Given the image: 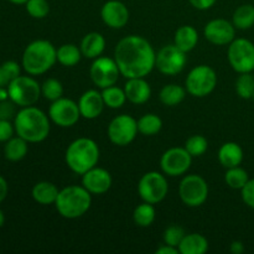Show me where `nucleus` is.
<instances>
[{
  "label": "nucleus",
  "mask_w": 254,
  "mask_h": 254,
  "mask_svg": "<svg viewBox=\"0 0 254 254\" xmlns=\"http://www.w3.org/2000/svg\"><path fill=\"white\" fill-rule=\"evenodd\" d=\"M116 60L122 76L126 78L145 77L155 67L156 54L150 42L138 35H130L117 44Z\"/></svg>",
  "instance_id": "nucleus-1"
},
{
  "label": "nucleus",
  "mask_w": 254,
  "mask_h": 254,
  "mask_svg": "<svg viewBox=\"0 0 254 254\" xmlns=\"http://www.w3.org/2000/svg\"><path fill=\"white\" fill-rule=\"evenodd\" d=\"M15 131L27 143L44 141L50 134L49 117L36 107H22L14 118Z\"/></svg>",
  "instance_id": "nucleus-2"
},
{
  "label": "nucleus",
  "mask_w": 254,
  "mask_h": 254,
  "mask_svg": "<svg viewBox=\"0 0 254 254\" xmlns=\"http://www.w3.org/2000/svg\"><path fill=\"white\" fill-rule=\"evenodd\" d=\"M57 61V50L47 40H35L30 42L22 55V67L32 76L49 71Z\"/></svg>",
  "instance_id": "nucleus-3"
},
{
  "label": "nucleus",
  "mask_w": 254,
  "mask_h": 254,
  "mask_svg": "<svg viewBox=\"0 0 254 254\" xmlns=\"http://www.w3.org/2000/svg\"><path fill=\"white\" fill-rule=\"evenodd\" d=\"M66 164L74 174L83 175L98 164L99 148L89 138H78L72 141L66 150Z\"/></svg>",
  "instance_id": "nucleus-4"
},
{
  "label": "nucleus",
  "mask_w": 254,
  "mask_h": 254,
  "mask_svg": "<svg viewBox=\"0 0 254 254\" xmlns=\"http://www.w3.org/2000/svg\"><path fill=\"white\" fill-rule=\"evenodd\" d=\"M91 203V192L86 188L72 185L60 190L55 206L62 217L74 220L83 216L89 210Z\"/></svg>",
  "instance_id": "nucleus-5"
},
{
  "label": "nucleus",
  "mask_w": 254,
  "mask_h": 254,
  "mask_svg": "<svg viewBox=\"0 0 254 254\" xmlns=\"http://www.w3.org/2000/svg\"><path fill=\"white\" fill-rule=\"evenodd\" d=\"M9 98L19 107H29L36 103L41 96V86L32 77L19 76L7 86Z\"/></svg>",
  "instance_id": "nucleus-6"
},
{
  "label": "nucleus",
  "mask_w": 254,
  "mask_h": 254,
  "mask_svg": "<svg viewBox=\"0 0 254 254\" xmlns=\"http://www.w3.org/2000/svg\"><path fill=\"white\" fill-rule=\"evenodd\" d=\"M217 74L212 67L200 64L190 71L186 78V89L193 97H206L215 89Z\"/></svg>",
  "instance_id": "nucleus-7"
},
{
  "label": "nucleus",
  "mask_w": 254,
  "mask_h": 254,
  "mask_svg": "<svg viewBox=\"0 0 254 254\" xmlns=\"http://www.w3.org/2000/svg\"><path fill=\"white\" fill-rule=\"evenodd\" d=\"M169 191L168 180L163 174L158 171H149L144 174L138 184V193L144 202H161L166 197Z\"/></svg>",
  "instance_id": "nucleus-8"
},
{
  "label": "nucleus",
  "mask_w": 254,
  "mask_h": 254,
  "mask_svg": "<svg viewBox=\"0 0 254 254\" xmlns=\"http://www.w3.org/2000/svg\"><path fill=\"white\" fill-rule=\"evenodd\" d=\"M228 61L238 73L254 71V44L247 39H235L228 46Z\"/></svg>",
  "instance_id": "nucleus-9"
},
{
  "label": "nucleus",
  "mask_w": 254,
  "mask_h": 254,
  "mask_svg": "<svg viewBox=\"0 0 254 254\" xmlns=\"http://www.w3.org/2000/svg\"><path fill=\"white\" fill-rule=\"evenodd\" d=\"M181 201L189 207L203 205L208 196V185L200 175H188L181 180L179 186Z\"/></svg>",
  "instance_id": "nucleus-10"
},
{
  "label": "nucleus",
  "mask_w": 254,
  "mask_h": 254,
  "mask_svg": "<svg viewBox=\"0 0 254 254\" xmlns=\"http://www.w3.org/2000/svg\"><path fill=\"white\" fill-rule=\"evenodd\" d=\"M138 122L128 114L116 117L108 126V138L118 146H126L135 139L138 134Z\"/></svg>",
  "instance_id": "nucleus-11"
},
{
  "label": "nucleus",
  "mask_w": 254,
  "mask_h": 254,
  "mask_svg": "<svg viewBox=\"0 0 254 254\" xmlns=\"http://www.w3.org/2000/svg\"><path fill=\"white\" fill-rule=\"evenodd\" d=\"M186 61V52L181 51L175 45H166L156 55L155 67L161 73L174 76L185 68Z\"/></svg>",
  "instance_id": "nucleus-12"
},
{
  "label": "nucleus",
  "mask_w": 254,
  "mask_h": 254,
  "mask_svg": "<svg viewBox=\"0 0 254 254\" xmlns=\"http://www.w3.org/2000/svg\"><path fill=\"white\" fill-rule=\"evenodd\" d=\"M89 74H91L92 82L97 87L103 89L117 83L121 71H119L116 60L99 56L94 59L89 69Z\"/></svg>",
  "instance_id": "nucleus-13"
},
{
  "label": "nucleus",
  "mask_w": 254,
  "mask_h": 254,
  "mask_svg": "<svg viewBox=\"0 0 254 254\" xmlns=\"http://www.w3.org/2000/svg\"><path fill=\"white\" fill-rule=\"evenodd\" d=\"M49 117L56 126L68 128L74 126L81 117L78 103L68 98H59L52 102L49 109Z\"/></svg>",
  "instance_id": "nucleus-14"
},
{
  "label": "nucleus",
  "mask_w": 254,
  "mask_h": 254,
  "mask_svg": "<svg viewBox=\"0 0 254 254\" xmlns=\"http://www.w3.org/2000/svg\"><path fill=\"white\" fill-rule=\"evenodd\" d=\"M192 156L185 148H171L163 154L160 160L161 170L168 176L184 175L190 169Z\"/></svg>",
  "instance_id": "nucleus-15"
},
{
  "label": "nucleus",
  "mask_w": 254,
  "mask_h": 254,
  "mask_svg": "<svg viewBox=\"0 0 254 254\" xmlns=\"http://www.w3.org/2000/svg\"><path fill=\"white\" fill-rule=\"evenodd\" d=\"M203 35L211 44L223 46V45H230L235 40L236 27L227 20L215 19L206 24Z\"/></svg>",
  "instance_id": "nucleus-16"
},
{
  "label": "nucleus",
  "mask_w": 254,
  "mask_h": 254,
  "mask_svg": "<svg viewBox=\"0 0 254 254\" xmlns=\"http://www.w3.org/2000/svg\"><path fill=\"white\" fill-rule=\"evenodd\" d=\"M101 16L104 24L112 29H122L129 21V10L119 0H109L102 6Z\"/></svg>",
  "instance_id": "nucleus-17"
},
{
  "label": "nucleus",
  "mask_w": 254,
  "mask_h": 254,
  "mask_svg": "<svg viewBox=\"0 0 254 254\" xmlns=\"http://www.w3.org/2000/svg\"><path fill=\"white\" fill-rule=\"evenodd\" d=\"M82 186L93 195H102L111 189L112 176L106 169L94 166L82 175Z\"/></svg>",
  "instance_id": "nucleus-18"
},
{
  "label": "nucleus",
  "mask_w": 254,
  "mask_h": 254,
  "mask_svg": "<svg viewBox=\"0 0 254 254\" xmlns=\"http://www.w3.org/2000/svg\"><path fill=\"white\" fill-rule=\"evenodd\" d=\"M104 101L102 93L96 89H88L81 96L78 101V108L81 117L86 119H96L102 114L104 108Z\"/></svg>",
  "instance_id": "nucleus-19"
},
{
  "label": "nucleus",
  "mask_w": 254,
  "mask_h": 254,
  "mask_svg": "<svg viewBox=\"0 0 254 254\" xmlns=\"http://www.w3.org/2000/svg\"><path fill=\"white\" fill-rule=\"evenodd\" d=\"M127 99L133 104H144L149 101L151 96L150 84L144 79V77L139 78H128L124 84Z\"/></svg>",
  "instance_id": "nucleus-20"
},
{
  "label": "nucleus",
  "mask_w": 254,
  "mask_h": 254,
  "mask_svg": "<svg viewBox=\"0 0 254 254\" xmlns=\"http://www.w3.org/2000/svg\"><path fill=\"white\" fill-rule=\"evenodd\" d=\"M79 49H81L82 56L94 60L103 54L106 49V39L99 32H89L82 39Z\"/></svg>",
  "instance_id": "nucleus-21"
},
{
  "label": "nucleus",
  "mask_w": 254,
  "mask_h": 254,
  "mask_svg": "<svg viewBox=\"0 0 254 254\" xmlns=\"http://www.w3.org/2000/svg\"><path fill=\"white\" fill-rule=\"evenodd\" d=\"M218 160L226 169L240 166L243 160V150L240 144L233 141L223 144L218 150Z\"/></svg>",
  "instance_id": "nucleus-22"
},
{
  "label": "nucleus",
  "mask_w": 254,
  "mask_h": 254,
  "mask_svg": "<svg viewBox=\"0 0 254 254\" xmlns=\"http://www.w3.org/2000/svg\"><path fill=\"white\" fill-rule=\"evenodd\" d=\"M198 42V34L197 30L191 25H184L179 27L175 32L174 37V45L178 46L181 51L190 52L196 47Z\"/></svg>",
  "instance_id": "nucleus-23"
},
{
  "label": "nucleus",
  "mask_w": 254,
  "mask_h": 254,
  "mask_svg": "<svg viewBox=\"0 0 254 254\" xmlns=\"http://www.w3.org/2000/svg\"><path fill=\"white\" fill-rule=\"evenodd\" d=\"M208 250V241L198 233L185 235L184 240L179 246V252L181 254H203Z\"/></svg>",
  "instance_id": "nucleus-24"
},
{
  "label": "nucleus",
  "mask_w": 254,
  "mask_h": 254,
  "mask_svg": "<svg viewBox=\"0 0 254 254\" xmlns=\"http://www.w3.org/2000/svg\"><path fill=\"white\" fill-rule=\"evenodd\" d=\"M60 190L49 181H41L37 183L32 188V197L40 205H51L56 202V198L59 196Z\"/></svg>",
  "instance_id": "nucleus-25"
},
{
  "label": "nucleus",
  "mask_w": 254,
  "mask_h": 254,
  "mask_svg": "<svg viewBox=\"0 0 254 254\" xmlns=\"http://www.w3.org/2000/svg\"><path fill=\"white\" fill-rule=\"evenodd\" d=\"M232 24L238 30H248L254 25V5L243 4L235 10Z\"/></svg>",
  "instance_id": "nucleus-26"
},
{
  "label": "nucleus",
  "mask_w": 254,
  "mask_h": 254,
  "mask_svg": "<svg viewBox=\"0 0 254 254\" xmlns=\"http://www.w3.org/2000/svg\"><path fill=\"white\" fill-rule=\"evenodd\" d=\"M27 154V141L17 135L6 141L4 146V155L9 161H20Z\"/></svg>",
  "instance_id": "nucleus-27"
},
{
  "label": "nucleus",
  "mask_w": 254,
  "mask_h": 254,
  "mask_svg": "<svg viewBox=\"0 0 254 254\" xmlns=\"http://www.w3.org/2000/svg\"><path fill=\"white\" fill-rule=\"evenodd\" d=\"M186 96V91L184 87L179 86V84H166L163 87L160 91V101L161 103L165 106L174 107L180 104L184 101Z\"/></svg>",
  "instance_id": "nucleus-28"
},
{
  "label": "nucleus",
  "mask_w": 254,
  "mask_h": 254,
  "mask_svg": "<svg viewBox=\"0 0 254 254\" xmlns=\"http://www.w3.org/2000/svg\"><path fill=\"white\" fill-rule=\"evenodd\" d=\"M81 49L73 44H64L57 49V61L66 67H72L81 61Z\"/></svg>",
  "instance_id": "nucleus-29"
},
{
  "label": "nucleus",
  "mask_w": 254,
  "mask_h": 254,
  "mask_svg": "<svg viewBox=\"0 0 254 254\" xmlns=\"http://www.w3.org/2000/svg\"><path fill=\"white\" fill-rule=\"evenodd\" d=\"M161 128H163V122H161L160 117H158L156 114H144L138 121V130L143 135H155L161 130Z\"/></svg>",
  "instance_id": "nucleus-30"
},
{
  "label": "nucleus",
  "mask_w": 254,
  "mask_h": 254,
  "mask_svg": "<svg viewBox=\"0 0 254 254\" xmlns=\"http://www.w3.org/2000/svg\"><path fill=\"white\" fill-rule=\"evenodd\" d=\"M133 220L139 227H149L155 220V208L153 203L144 202L136 206L133 212Z\"/></svg>",
  "instance_id": "nucleus-31"
},
{
  "label": "nucleus",
  "mask_w": 254,
  "mask_h": 254,
  "mask_svg": "<svg viewBox=\"0 0 254 254\" xmlns=\"http://www.w3.org/2000/svg\"><path fill=\"white\" fill-rule=\"evenodd\" d=\"M102 96H103L104 104L112 109L121 108V107L124 106V103H126L127 101V96L124 89L116 87V84L111 87H107V88H103Z\"/></svg>",
  "instance_id": "nucleus-32"
},
{
  "label": "nucleus",
  "mask_w": 254,
  "mask_h": 254,
  "mask_svg": "<svg viewBox=\"0 0 254 254\" xmlns=\"http://www.w3.org/2000/svg\"><path fill=\"white\" fill-rule=\"evenodd\" d=\"M250 180V175L247 171L241 166L227 169V173L225 175V181L231 189L235 190H242L246 184Z\"/></svg>",
  "instance_id": "nucleus-33"
},
{
  "label": "nucleus",
  "mask_w": 254,
  "mask_h": 254,
  "mask_svg": "<svg viewBox=\"0 0 254 254\" xmlns=\"http://www.w3.org/2000/svg\"><path fill=\"white\" fill-rule=\"evenodd\" d=\"M236 92L243 99H252L254 94V77L251 73H240L236 81Z\"/></svg>",
  "instance_id": "nucleus-34"
},
{
  "label": "nucleus",
  "mask_w": 254,
  "mask_h": 254,
  "mask_svg": "<svg viewBox=\"0 0 254 254\" xmlns=\"http://www.w3.org/2000/svg\"><path fill=\"white\" fill-rule=\"evenodd\" d=\"M41 94L49 101H57L64 94V86L59 79L49 78L42 83Z\"/></svg>",
  "instance_id": "nucleus-35"
},
{
  "label": "nucleus",
  "mask_w": 254,
  "mask_h": 254,
  "mask_svg": "<svg viewBox=\"0 0 254 254\" xmlns=\"http://www.w3.org/2000/svg\"><path fill=\"white\" fill-rule=\"evenodd\" d=\"M20 76V66L15 61H6L0 66V87H7L10 82Z\"/></svg>",
  "instance_id": "nucleus-36"
},
{
  "label": "nucleus",
  "mask_w": 254,
  "mask_h": 254,
  "mask_svg": "<svg viewBox=\"0 0 254 254\" xmlns=\"http://www.w3.org/2000/svg\"><path fill=\"white\" fill-rule=\"evenodd\" d=\"M208 148L207 139L203 135H192L186 140L185 149L191 154V156H201L206 153Z\"/></svg>",
  "instance_id": "nucleus-37"
},
{
  "label": "nucleus",
  "mask_w": 254,
  "mask_h": 254,
  "mask_svg": "<svg viewBox=\"0 0 254 254\" xmlns=\"http://www.w3.org/2000/svg\"><path fill=\"white\" fill-rule=\"evenodd\" d=\"M26 11L34 19H44L50 12V4L47 0H27Z\"/></svg>",
  "instance_id": "nucleus-38"
},
{
  "label": "nucleus",
  "mask_w": 254,
  "mask_h": 254,
  "mask_svg": "<svg viewBox=\"0 0 254 254\" xmlns=\"http://www.w3.org/2000/svg\"><path fill=\"white\" fill-rule=\"evenodd\" d=\"M185 235V231H184V228L180 227V226H169V227L164 231V243L179 248V246H180L181 241L184 240Z\"/></svg>",
  "instance_id": "nucleus-39"
},
{
  "label": "nucleus",
  "mask_w": 254,
  "mask_h": 254,
  "mask_svg": "<svg viewBox=\"0 0 254 254\" xmlns=\"http://www.w3.org/2000/svg\"><path fill=\"white\" fill-rule=\"evenodd\" d=\"M241 196L242 200L248 207L254 210V179H250L248 183L246 184L245 188L241 190Z\"/></svg>",
  "instance_id": "nucleus-40"
},
{
  "label": "nucleus",
  "mask_w": 254,
  "mask_h": 254,
  "mask_svg": "<svg viewBox=\"0 0 254 254\" xmlns=\"http://www.w3.org/2000/svg\"><path fill=\"white\" fill-rule=\"evenodd\" d=\"M15 106L16 104L11 101V99H6V101L0 102V119L4 121H10L16 116L15 113Z\"/></svg>",
  "instance_id": "nucleus-41"
},
{
  "label": "nucleus",
  "mask_w": 254,
  "mask_h": 254,
  "mask_svg": "<svg viewBox=\"0 0 254 254\" xmlns=\"http://www.w3.org/2000/svg\"><path fill=\"white\" fill-rule=\"evenodd\" d=\"M14 130L15 127L12 126L11 122L0 119V141H5V143H6L9 139L12 138Z\"/></svg>",
  "instance_id": "nucleus-42"
},
{
  "label": "nucleus",
  "mask_w": 254,
  "mask_h": 254,
  "mask_svg": "<svg viewBox=\"0 0 254 254\" xmlns=\"http://www.w3.org/2000/svg\"><path fill=\"white\" fill-rule=\"evenodd\" d=\"M217 0H190L191 5L197 10H207L215 5Z\"/></svg>",
  "instance_id": "nucleus-43"
},
{
  "label": "nucleus",
  "mask_w": 254,
  "mask_h": 254,
  "mask_svg": "<svg viewBox=\"0 0 254 254\" xmlns=\"http://www.w3.org/2000/svg\"><path fill=\"white\" fill-rule=\"evenodd\" d=\"M155 253L156 254H178L180 252H179V248L173 247V246H169L164 243L161 247H159L158 250H156Z\"/></svg>",
  "instance_id": "nucleus-44"
},
{
  "label": "nucleus",
  "mask_w": 254,
  "mask_h": 254,
  "mask_svg": "<svg viewBox=\"0 0 254 254\" xmlns=\"http://www.w3.org/2000/svg\"><path fill=\"white\" fill-rule=\"evenodd\" d=\"M230 250L233 254H242L245 252V245H243L241 241H233V242L231 243Z\"/></svg>",
  "instance_id": "nucleus-45"
},
{
  "label": "nucleus",
  "mask_w": 254,
  "mask_h": 254,
  "mask_svg": "<svg viewBox=\"0 0 254 254\" xmlns=\"http://www.w3.org/2000/svg\"><path fill=\"white\" fill-rule=\"evenodd\" d=\"M7 190H9V189H7L6 180L0 175V202H2V201L5 200V197H6L7 195Z\"/></svg>",
  "instance_id": "nucleus-46"
},
{
  "label": "nucleus",
  "mask_w": 254,
  "mask_h": 254,
  "mask_svg": "<svg viewBox=\"0 0 254 254\" xmlns=\"http://www.w3.org/2000/svg\"><path fill=\"white\" fill-rule=\"evenodd\" d=\"M6 99H10L9 91H7V88H5V87H0V102L6 101Z\"/></svg>",
  "instance_id": "nucleus-47"
},
{
  "label": "nucleus",
  "mask_w": 254,
  "mask_h": 254,
  "mask_svg": "<svg viewBox=\"0 0 254 254\" xmlns=\"http://www.w3.org/2000/svg\"><path fill=\"white\" fill-rule=\"evenodd\" d=\"M10 2H12V4H17V5H21V4H26L27 0H9Z\"/></svg>",
  "instance_id": "nucleus-48"
},
{
  "label": "nucleus",
  "mask_w": 254,
  "mask_h": 254,
  "mask_svg": "<svg viewBox=\"0 0 254 254\" xmlns=\"http://www.w3.org/2000/svg\"><path fill=\"white\" fill-rule=\"evenodd\" d=\"M4 222H5V216H4V213H2V211L0 210V227H2Z\"/></svg>",
  "instance_id": "nucleus-49"
},
{
  "label": "nucleus",
  "mask_w": 254,
  "mask_h": 254,
  "mask_svg": "<svg viewBox=\"0 0 254 254\" xmlns=\"http://www.w3.org/2000/svg\"><path fill=\"white\" fill-rule=\"evenodd\" d=\"M252 99H253V102H254V94H253V97H252Z\"/></svg>",
  "instance_id": "nucleus-50"
}]
</instances>
